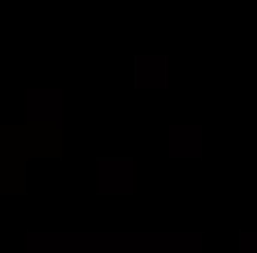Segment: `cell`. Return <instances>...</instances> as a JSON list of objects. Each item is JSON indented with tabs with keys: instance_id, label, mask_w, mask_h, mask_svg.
<instances>
[{
	"instance_id": "obj_1",
	"label": "cell",
	"mask_w": 257,
	"mask_h": 253,
	"mask_svg": "<svg viewBox=\"0 0 257 253\" xmlns=\"http://www.w3.org/2000/svg\"><path fill=\"white\" fill-rule=\"evenodd\" d=\"M58 116H62V94L58 89H27V120H53L58 125Z\"/></svg>"
}]
</instances>
